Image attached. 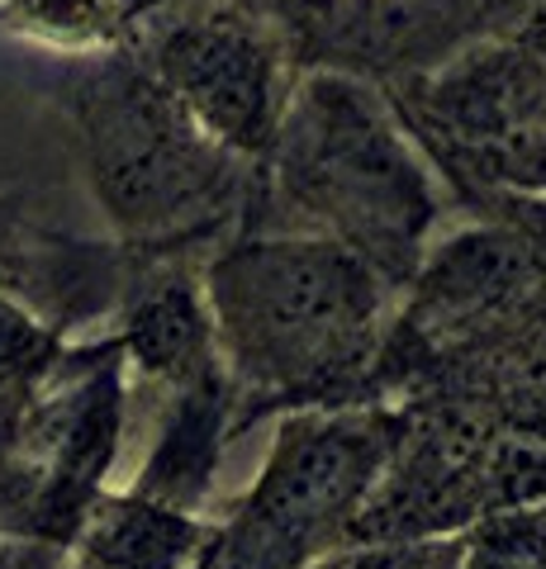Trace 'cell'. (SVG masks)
Segmentation results:
<instances>
[{"instance_id": "cell-1", "label": "cell", "mask_w": 546, "mask_h": 569, "mask_svg": "<svg viewBox=\"0 0 546 569\" xmlns=\"http://www.w3.org/2000/svg\"><path fill=\"white\" fill-rule=\"evenodd\" d=\"M276 194L295 223L361 257L380 280H409L443 200L395 104L347 71L290 86L271 138Z\"/></svg>"}, {"instance_id": "cell-2", "label": "cell", "mask_w": 546, "mask_h": 569, "mask_svg": "<svg viewBox=\"0 0 546 569\" xmlns=\"http://www.w3.org/2000/svg\"><path fill=\"white\" fill-rule=\"evenodd\" d=\"M81 167L119 238L171 247L219 228L248 194V162L205 133L148 62L96 52L67 81Z\"/></svg>"}, {"instance_id": "cell-3", "label": "cell", "mask_w": 546, "mask_h": 569, "mask_svg": "<svg viewBox=\"0 0 546 569\" xmlns=\"http://www.w3.org/2000/svg\"><path fill=\"white\" fill-rule=\"evenodd\" d=\"M380 276L347 247L299 238L234 242L209 266V318L238 376L267 395H328L371 356Z\"/></svg>"}, {"instance_id": "cell-4", "label": "cell", "mask_w": 546, "mask_h": 569, "mask_svg": "<svg viewBox=\"0 0 546 569\" xmlns=\"http://www.w3.org/2000/svg\"><path fill=\"white\" fill-rule=\"evenodd\" d=\"M399 110L456 176L546 194V20L451 58Z\"/></svg>"}, {"instance_id": "cell-5", "label": "cell", "mask_w": 546, "mask_h": 569, "mask_svg": "<svg viewBox=\"0 0 546 569\" xmlns=\"http://www.w3.org/2000/svg\"><path fill=\"white\" fill-rule=\"evenodd\" d=\"M390 432L380 422H305L286 432L248 512L200 569H290L371 485Z\"/></svg>"}, {"instance_id": "cell-6", "label": "cell", "mask_w": 546, "mask_h": 569, "mask_svg": "<svg viewBox=\"0 0 546 569\" xmlns=\"http://www.w3.org/2000/svg\"><path fill=\"white\" fill-rule=\"evenodd\" d=\"M152 77L186 104V114L242 157H267L290 81L280 43L238 10L176 20L152 43Z\"/></svg>"}, {"instance_id": "cell-7", "label": "cell", "mask_w": 546, "mask_h": 569, "mask_svg": "<svg viewBox=\"0 0 546 569\" xmlns=\"http://www.w3.org/2000/svg\"><path fill=\"white\" fill-rule=\"evenodd\" d=\"M418 323H475L537 284V247L523 233L475 228L451 238L418 280Z\"/></svg>"}, {"instance_id": "cell-8", "label": "cell", "mask_w": 546, "mask_h": 569, "mask_svg": "<svg viewBox=\"0 0 546 569\" xmlns=\"http://www.w3.org/2000/svg\"><path fill=\"white\" fill-rule=\"evenodd\" d=\"M219 376H209L205 366L200 376H190L186 399L171 418V432L162 437L143 485H138V498H152V503L167 508L196 503L219 456Z\"/></svg>"}, {"instance_id": "cell-9", "label": "cell", "mask_w": 546, "mask_h": 569, "mask_svg": "<svg viewBox=\"0 0 546 569\" xmlns=\"http://www.w3.org/2000/svg\"><path fill=\"white\" fill-rule=\"evenodd\" d=\"M129 351L157 376H200L209 361V313L186 280H157L129 309Z\"/></svg>"}, {"instance_id": "cell-10", "label": "cell", "mask_w": 546, "mask_h": 569, "mask_svg": "<svg viewBox=\"0 0 546 569\" xmlns=\"http://www.w3.org/2000/svg\"><path fill=\"white\" fill-rule=\"evenodd\" d=\"M196 522L181 508L152 503V498H129L96 518L91 550L110 569H176L196 550Z\"/></svg>"}, {"instance_id": "cell-11", "label": "cell", "mask_w": 546, "mask_h": 569, "mask_svg": "<svg viewBox=\"0 0 546 569\" xmlns=\"http://www.w3.org/2000/svg\"><path fill=\"white\" fill-rule=\"evenodd\" d=\"M129 0H0L14 33L62 52H105L125 29Z\"/></svg>"}, {"instance_id": "cell-12", "label": "cell", "mask_w": 546, "mask_h": 569, "mask_svg": "<svg viewBox=\"0 0 546 569\" xmlns=\"http://www.w3.org/2000/svg\"><path fill=\"white\" fill-rule=\"evenodd\" d=\"M48 351H52V332L10 290H0V385L43 366Z\"/></svg>"}]
</instances>
